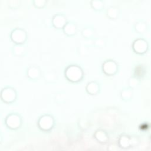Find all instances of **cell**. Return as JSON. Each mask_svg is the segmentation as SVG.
I'll use <instances>...</instances> for the list:
<instances>
[{
  "label": "cell",
  "mask_w": 151,
  "mask_h": 151,
  "mask_svg": "<svg viewBox=\"0 0 151 151\" xmlns=\"http://www.w3.org/2000/svg\"><path fill=\"white\" fill-rule=\"evenodd\" d=\"M138 140L139 139L137 137L130 136L129 135L123 134L119 136L117 141V145L120 149H127L137 145Z\"/></svg>",
  "instance_id": "cell-1"
},
{
  "label": "cell",
  "mask_w": 151,
  "mask_h": 151,
  "mask_svg": "<svg viewBox=\"0 0 151 151\" xmlns=\"http://www.w3.org/2000/svg\"><path fill=\"white\" fill-rule=\"evenodd\" d=\"M132 48L138 54H143L148 48L147 41L143 38H138L133 41Z\"/></svg>",
  "instance_id": "cell-2"
},
{
  "label": "cell",
  "mask_w": 151,
  "mask_h": 151,
  "mask_svg": "<svg viewBox=\"0 0 151 151\" xmlns=\"http://www.w3.org/2000/svg\"><path fill=\"white\" fill-rule=\"evenodd\" d=\"M118 69L117 63L113 60H108L104 62L103 64V71L107 75L112 76L114 74Z\"/></svg>",
  "instance_id": "cell-3"
},
{
  "label": "cell",
  "mask_w": 151,
  "mask_h": 151,
  "mask_svg": "<svg viewBox=\"0 0 151 151\" xmlns=\"http://www.w3.org/2000/svg\"><path fill=\"white\" fill-rule=\"evenodd\" d=\"M96 139L101 143H106L109 140V136L104 130H98L95 133Z\"/></svg>",
  "instance_id": "cell-4"
},
{
  "label": "cell",
  "mask_w": 151,
  "mask_h": 151,
  "mask_svg": "<svg viewBox=\"0 0 151 151\" xmlns=\"http://www.w3.org/2000/svg\"><path fill=\"white\" fill-rule=\"evenodd\" d=\"M119 14V9L117 6H111L108 8L107 10V14L111 19H116L118 17Z\"/></svg>",
  "instance_id": "cell-5"
},
{
  "label": "cell",
  "mask_w": 151,
  "mask_h": 151,
  "mask_svg": "<svg viewBox=\"0 0 151 151\" xmlns=\"http://www.w3.org/2000/svg\"><path fill=\"white\" fill-rule=\"evenodd\" d=\"M120 95L122 98L123 100H130L133 96V90L130 87L123 88L121 91Z\"/></svg>",
  "instance_id": "cell-6"
},
{
  "label": "cell",
  "mask_w": 151,
  "mask_h": 151,
  "mask_svg": "<svg viewBox=\"0 0 151 151\" xmlns=\"http://www.w3.org/2000/svg\"><path fill=\"white\" fill-rule=\"evenodd\" d=\"M135 28H136V30L139 33H143L147 29V24L145 21L142 20H140L136 23Z\"/></svg>",
  "instance_id": "cell-7"
},
{
  "label": "cell",
  "mask_w": 151,
  "mask_h": 151,
  "mask_svg": "<svg viewBox=\"0 0 151 151\" xmlns=\"http://www.w3.org/2000/svg\"><path fill=\"white\" fill-rule=\"evenodd\" d=\"M88 90L89 91V92H90L91 93H96L99 91V86L98 84H97L95 82H92L88 84Z\"/></svg>",
  "instance_id": "cell-8"
},
{
  "label": "cell",
  "mask_w": 151,
  "mask_h": 151,
  "mask_svg": "<svg viewBox=\"0 0 151 151\" xmlns=\"http://www.w3.org/2000/svg\"><path fill=\"white\" fill-rule=\"evenodd\" d=\"M138 83H139L138 78L137 77H135V76L131 77L129 79V81H128L129 87L130 88H133L136 87L138 84Z\"/></svg>",
  "instance_id": "cell-9"
},
{
  "label": "cell",
  "mask_w": 151,
  "mask_h": 151,
  "mask_svg": "<svg viewBox=\"0 0 151 151\" xmlns=\"http://www.w3.org/2000/svg\"><path fill=\"white\" fill-rule=\"evenodd\" d=\"M120 149V148L119 146V145L114 143H111L107 147L108 151H119Z\"/></svg>",
  "instance_id": "cell-10"
},
{
  "label": "cell",
  "mask_w": 151,
  "mask_h": 151,
  "mask_svg": "<svg viewBox=\"0 0 151 151\" xmlns=\"http://www.w3.org/2000/svg\"><path fill=\"white\" fill-rule=\"evenodd\" d=\"M93 2L94 3H93V5L96 9H100L103 6V3L101 1L96 0V1H94Z\"/></svg>",
  "instance_id": "cell-11"
}]
</instances>
